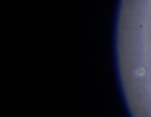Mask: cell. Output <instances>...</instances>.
Masks as SVG:
<instances>
[{"label": "cell", "instance_id": "cell-10", "mask_svg": "<svg viewBox=\"0 0 151 117\" xmlns=\"http://www.w3.org/2000/svg\"><path fill=\"white\" fill-rule=\"evenodd\" d=\"M20 4H24V0H21V1H20Z\"/></svg>", "mask_w": 151, "mask_h": 117}, {"label": "cell", "instance_id": "cell-3", "mask_svg": "<svg viewBox=\"0 0 151 117\" xmlns=\"http://www.w3.org/2000/svg\"><path fill=\"white\" fill-rule=\"evenodd\" d=\"M10 69H11V71H16L15 70V61L13 60V61H11V65H10Z\"/></svg>", "mask_w": 151, "mask_h": 117}, {"label": "cell", "instance_id": "cell-2", "mask_svg": "<svg viewBox=\"0 0 151 117\" xmlns=\"http://www.w3.org/2000/svg\"><path fill=\"white\" fill-rule=\"evenodd\" d=\"M144 72H145V70L143 68H139L136 70V73L138 75H142V74H144Z\"/></svg>", "mask_w": 151, "mask_h": 117}, {"label": "cell", "instance_id": "cell-5", "mask_svg": "<svg viewBox=\"0 0 151 117\" xmlns=\"http://www.w3.org/2000/svg\"><path fill=\"white\" fill-rule=\"evenodd\" d=\"M0 117H6V110H0Z\"/></svg>", "mask_w": 151, "mask_h": 117}, {"label": "cell", "instance_id": "cell-1", "mask_svg": "<svg viewBox=\"0 0 151 117\" xmlns=\"http://www.w3.org/2000/svg\"><path fill=\"white\" fill-rule=\"evenodd\" d=\"M15 83L16 81L13 79H11L9 82H7L4 86L1 87V89H10V90H15L16 86H15Z\"/></svg>", "mask_w": 151, "mask_h": 117}, {"label": "cell", "instance_id": "cell-4", "mask_svg": "<svg viewBox=\"0 0 151 117\" xmlns=\"http://www.w3.org/2000/svg\"><path fill=\"white\" fill-rule=\"evenodd\" d=\"M14 34H15L16 37H23L24 36V33L23 32H16Z\"/></svg>", "mask_w": 151, "mask_h": 117}, {"label": "cell", "instance_id": "cell-9", "mask_svg": "<svg viewBox=\"0 0 151 117\" xmlns=\"http://www.w3.org/2000/svg\"><path fill=\"white\" fill-rule=\"evenodd\" d=\"M25 56L24 52H20V56Z\"/></svg>", "mask_w": 151, "mask_h": 117}, {"label": "cell", "instance_id": "cell-11", "mask_svg": "<svg viewBox=\"0 0 151 117\" xmlns=\"http://www.w3.org/2000/svg\"><path fill=\"white\" fill-rule=\"evenodd\" d=\"M0 19H1V20H2V19H3V16H2V15H1V14H0Z\"/></svg>", "mask_w": 151, "mask_h": 117}, {"label": "cell", "instance_id": "cell-8", "mask_svg": "<svg viewBox=\"0 0 151 117\" xmlns=\"http://www.w3.org/2000/svg\"><path fill=\"white\" fill-rule=\"evenodd\" d=\"M11 19H15V14H11Z\"/></svg>", "mask_w": 151, "mask_h": 117}, {"label": "cell", "instance_id": "cell-6", "mask_svg": "<svg viewBox=\"0 0 151 117\" xmlns=\"http://www.w3.org/2000/svg\"><path fill=\"white\" fill-rule=\"evenodd\" d=\"M0 4L6 8V0H0Z\"/></svg>", "mask_w": 151, "mask_h": 117}, {"label": "cell", "instance_id": "cell-7", "mask_svg": "<svg viewBox=\"0 0 151 117\" xmlns=\"http://www.w3.org/2000/svg\"><path fill=\"white\" fill-rule=\"evenodd\" d=\"M24 63H25L24 61H21V62H20V64H21V69H20V71H24Z\"/></svg>", "mask_w": 151, "mask_h": 117}]
</instances>
